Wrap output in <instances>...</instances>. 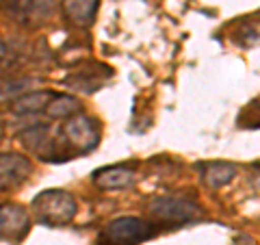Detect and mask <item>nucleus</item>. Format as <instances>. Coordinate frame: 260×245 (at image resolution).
<instances>
[{
  "mask_svg": "<svg viewBox=\"0 0 260 245\" xmlns=\"http://www.w3.org/2000/svg\"><path fill=\"white\" fill-rule=\"evenodd\" d=\"M32 210L37 213V219L46 226H61L74 219L76 215V200L74 195L61 189L42 191L32 200Z\"/></svg>",
  "mask_w": 260,
  "mask_h": 245,
  "instance_id": "obj_1",
  "label": "nucleus"
},
{
  "mask_svg": "<svg viewBox=\"0 0 260 245\" xmlns=\"http://www.w3.org/2000/svg\"><path fill=\"white\" fill-rule=\"evenodd\" d=\"M154 234V226L139 217H119L102 228L98 245H137Z\"/></svg>",
  "mask_w": 260,
  "mask_h": 245,
  "instance_id": "obj_2",
  "label": "nucleus"
},
{
  "mask_svg": "<svg viewBox=\"0 0 260 245\" xmlns=\"http://www.w3.org/2000/svg\"><path fill=\"white\" fill-rule=\"evenodd\" d=\"M150 215L162 224H186L200 215V206L180 195H158L150 204Z\"/></svg>",
  "mask_w": 260,
  "mask_h": 245,
  "instance_id": "obj_3",
  "label": "nucleus"
},
{
  "mask_svg": "<svg viewBox=\"0 0 260 245\" xmlns=\"http://www.w3.org/2000/svg\"><path fill=\"white\" fill-rule=\"evenodd\" d=\"M61 135L65 139V143L72 145V150L78 154L91 152L98 145V121H93L87 115H74L70 117L61 128Z\"/></svg>",
  "mask_w": 260,
  "mask_h": 245,
  "instance_id": "obj_4",
  "label": "nucleus"
},
{
  "mask_svg": "<svg viewBox=\"0 0 260 245\" xmlns=\"http://www.w3.org/2000/svg\"><path fill=\"white\" fill-rule=\"evenodd\" d=\"M59 0H7V13L20 24H39L50 15Z\"/></svg>",
  "mask_w": 260,
  "mask_h": 245,
  "instance_id": "obj_5",
  "label": "nucleus"
},
{
  "mask_svg": "<svg viewBox=\"0 0 260 245\" xmlns=\"http://www.w3.org/2000/svg\"><path fill=\"white\" fill-rule=\"evenodd\" d=\"M30 174V163L22 154H0V191L22 185Z\"/></svg>",
  "mask_w": 260,
  "mask_h": 245,
  "instance_id": "obj_6",
  "label": "nucleus"
},
{
  "mask_svg": "<svg viewBox=\"0 0 260 245\" xmlns=\"http://www.w3.org/2000/svg\"><path fill=\"white\" fill-rule=\"evenodd\" d=\"M28 230L26 208L13 202L0 204V232L7 236H22Z\"/></svg>",
  "mask_w": 260,
  "mask_h": 245,
  "instance_id": "obj_7",
  "label": "nucleus"
},
{
  "mask_svg": "<svg viewBox=\"0 0 260 245\" xmlns=\"http://www.w3.org/2000/svg\"><path fill=\"white\" fill-rule=\"evenodd\" d=\"M198 169H200V176H202V180H204V185L210 187V189H221L228 182H232L234 176H237V167L225 161L200 163Z\"/></svg>",
  "mask_w": 260,
  "mask_h": 245,
  "instance_id": "obj_8",
  "label": "nucleus"
},
{
  "mask_svg": "<svg viewBox=\"0 0 260 245\" xmlns=\"http://www.w3.org/2000/svg\"><path fill=\"white\" fill-rule=\"evenodd\" d=\"M133 167L130 165H111L93 171V185L100 189H121L133 182Z\"/></svg>",
  "mask_w": 260,
  "mask_h": 245,
  "instance_id": "obj_9",
  "label": "nucleus"
},
{
  "mask_svg": "<svg viewBox=\"0 0 260 245\" xmlns=\"http://www.w3.org/2000/svg\"><path fill=\"white\" fill-rule=\"evenodd\" d=\"M95 68V63H91V70ZM91 70H80V72H74L72 76L65 78V85L70 89H76V91H85V94H91L100 87L104 80H107L113 72L111 68L102 70V72H91Z\"/></svg>",
  "mask_w": 260,
  "mask_h": 245,
  "instance_id": "obj_10",
  "label": "nucleus"
},
{
  "mask_svg": "<svg viewBox=\"0 0 260 245\" xmlns=\"http://www.w3.org/2000/svg\"><path fill=\"white\" fill-rule=\"evenodd\" d=\"M63 11L68 15V20L78 24V26H89L95 20L98 0H65Z\"/></svg>",
  "mask_w": 260,
  "mask_h": 245,
  "instance_id": "obj_11",
  "label": "nucleus"
},
{
  "mask_svg": "<svg viewBox=\"0 0 260 245\" xmlns=\"http://www.w3.org/2000/svg\"><path fill=\"white\" fill-rule=\"evenodd\" d=\"M56 94L54 91H30V94H24L22 98L13 102V111L15 113H37V111H44L48 109V104L52 102V98Z\"/></svg>",
  "mask_w": 260,
  "mask_h": 245,
  "instance_id": "obj_12",
  "label": "nucleus"
},
{
  "mask_svg": "<svg viewBox=\"0 0 260 245\" xmlns=\"http://www.w3.org/2000/svg\"><path fill=\"white\" fill-rule=\"evenodd\" d=\"M78 111H80V102L74 96H54L52 102L46 109L50 117H68V119L74 117Z\"/></svg>",
  "mask_w": 260,
  "mask_h": 245,
  "instance_id": "obj_13",
  "label": "nucleus"
},
{
  "mask_svg": "<svg viewBox=\"0 0 260 245\" xmlns=\"http://www.w3.org/2000/svg\"><path fill=\"white\" fill-rule=\"evenodd\" d=\"M32 85H37L35 78H7V80H0V104L3 102H9L13 98H22V94L30 89Z\"/></svg>",
  "mask_w": 260,
  "mask_h": 245,
  "instance_id": "obj_14",
  "label": "nucleus"
},
{
  "mask_svg": "<svg viewBox=\"0 0 260 245\" xmlns=\"http://www.w3.org/2000/svg\"><path fill=\"white\" fill-rule=\"evenodd\" d=\"M20 141H22L24 148L35 150V152H42V145H46V148L50 145V139H48V126L37 124V126L26 128L20 135Z\"/></svg>",
  "mask_w": 260,
  "mask_h": 245,
  "instance_id": "obj_15",
  "label": "nucleus"
},
{
  "mask_svg": "<svg viewBox=\"0 0 260 245\" xmlns=\"http://www.w3.org/2000/svg\"><path fill=\"white\" fill-rule=\"evenodd\" d=\"M239 124L243 128H260V98H256L254 102H249L245 109H243Z\"/></svg>",
  "mask_w": 260,
  "mask_h": 245,
  "instance_id": "obj_16",
  "label": "nucleus"
},
{
  "mask_svg": "<svg viewBox=\"0 0 260 245\" xmlns=\"http://www.w3.org/2000/svg\"><path fill=\"white\" fill-rule=\"evenodd\" d=\"M15 61H18V50H15L11 44L0 42V70L11 68Z\"/></svg>",
  "mask_w": 260,
  "mask_h": 245,
  "instance_id": "obj_17",
  "label": "nucleus"
},
{
  "mask_svg": "<svg viewBox=\"0 0 260 245\" xmlns=\"http://www.w3.org/2000/svg\"><path fill=\"white\" fill-rule=\"evenodd\" d=\"M254 187L260 191V165H258V167H256V171H254Z\"/></svg>",
  "mask_w": 260,
  "mask_h": 245,
  "instance_id": "obj_18",
  "label": "nucleus"
}]
</instances>
